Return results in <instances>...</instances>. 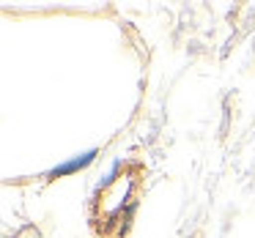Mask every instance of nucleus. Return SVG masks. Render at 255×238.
Here are the masks:
<instances>
[{
	"instance_id": "nucleus-1",
	"label": "nucleus",
	"mask_w": 255,
	"mask_h": 238,
	"mask_svg": "<svg viewBox=\"0 0 255 238\" xmlns=\"http://www.w3.org/2000/svg\"><path fill=\"white\" fill-rule=\"evenodd\" d=\"M99 156V151H88V154H83V156H74V159H69V161H63V164H58L55 170H50V178H58V175H69V172H77V170H83V167H88L91 161Z\"/></svg>"
}]
</instances>
